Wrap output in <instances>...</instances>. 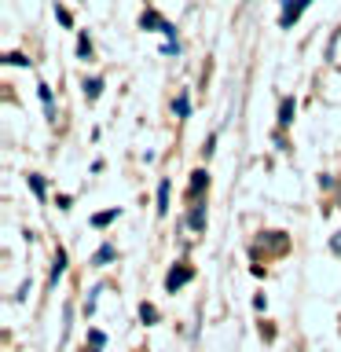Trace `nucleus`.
Returning a JSON list of instances; mask_svg holds the SVG:
<instances>
[{
  "label": "nucleus",
  "instance_id": "obj_1",
  "mask_svg": "<svg viewBox=\"0 0 341 352\" xmlns=\"http://www.w3.org/2000/svg\"><path fill=\"white\" fill-rule=\"evenodd\" d=\"M279 4H283V11H279V26H283V30H290L294 22L305 15V8L312 4V0H279Z\"/></svg>",
  "mask_w": 341,
  "mask_h": 352
},
{
  "label": "nucleus",
  "instance_id": "obj_2",
  "mask_svg": "<svg viewBox=\"0 0 341 352\" xmlns=\"http://www.w3.org/2000/svg\"><path fill=\"white\" fill-rule=\"evenodd\" d=\"M191 279H195V272L187 268V264H173V268H169V275H165V290H169V294H176L180 286H187Z\"/></svg>",
  "mask_w": 341,
  "mask_h": 352
},
{
  "label": "nucleus",
  "instance_id": "obj_3",
  "mask_svg": "<svg viewBox=\"0 0 341 352\" xmlns=\"http://www.w3.org/2000/svg\"><path fill=\"white\" fill-rule=\"evenodd\" d=\"M206 187H209V173H206V169H195V173H191V184H187V198H191V202H198V198L206 195Z\"/></svg>",
  "mask_w": 341,
  "mask_h": 352
},
{
  "label": "nucleus",
  "instance_id": "obj_4",
  "mask_svg": "<svg viewBox=\"0 0 341 352\" xmlns=\"http://www.w3.org/2000/svg\"><path fill=\"white\" fill-rule=\"evenodd\" d=\"M187 228H191V231H206V202H202V198L191 202V209H187Z\"/></svg>",
  "mask_w": 341,
  "mask_h": 352
},
{
  "label": "nucleus",
  "instance_id": "obj_5",
  "mask_svg": "<svg viewBox=\"0 0 341 352\" xmlns=\"http://www.w3.org/2000/svg\"><path fill=\"white\" fill-rule=\"evenodd\" d=\"M66 275V250H55V261H52V275H48V290L59 286V279Z\"/></svg>",
  "mask_w": 341,
  "mask_h": 352
},
{
  "label": "nucleus",
  "instance_id": "obj_6",
  "mask_svg": "<svg viewBox=\"0 0 341 352\" xmlns=\"http://www.w3.org/2000/svg\"><path fill=\"white\" fill-rule=\"evenodd\" d=\"M294 114H297L294 96H283V99H279V129H290V125H294Z\"/></svg>",
  "mask_w": 341,
  "mask_h": 352
},
{
  "label": "nucleus",
  "instance_id": "obj_7",
  "mask_svg": "<svg viewBox=\"0 0 341 352\" xmlns=\"http://www.w3.org/2000/svg\"><path fill=\"white\" fill-rule=\"evenodd\" d=\"M140 26L147 30V33H162V30H165V19H162L158 11H154V8H147V11H143V15H140Z\"/></svg>",
  "mask_w": 341,
  "mask_h": 352
},
{
  "label": "nucleus",
  "instance_id": "obj_8",
  "mask_svg": "<svg viewBox=\"0 0 341 352\" xmlns=\"http://www.w3.org/2000/svg\"><path fill=\"white\" fill-rule=\"evenodd\" d=\"M114 257H118V250L110 246V242H103V246H99V250L92 253V261H88V264H92V268H103V264H110Z\"/></svg>",
  "mask_w": 341,
  "mask_h": 352
},
{
  "label": "nucleus",
  "instance_id": "obj_9",
  "mask_svg": "<svg viewBox=\"0 0 341 352\" xmlns=\"http://www.w3.org/2000/svg\"><path fill=\"white\" fill-rule=\"evenodd\" d=\"M169 191H173L169 176H162V180H158V217L169 213Z\"/></svg>",
  "mask_w": 341,
  "mask_h": 352
},
{
  "label": "nucleus",
  "instance_id": "obj_10",
  "mask_svg": "<svg viewBox=\"0 0 341 352\" xmlns=\"http://www.w3.org/2000/svg\"><path fill=\"white\" fill-rule=\"evenodd\" d=\"M26 184H30V191L37 195V202H44V195H48V184H44V176H41V173H30Z\"/></svg>",
  "mask_w": 341,
  "mask_h": 352
},
{
  "label": "nucleus",
  "instance_id": "obj_11",
  "mask_svg": "<svg viewBox=\"0 0 341 352\" xmlns=\"http://www.w3.org/2000/svg\"><path fill=\"white\" fill-rule=\"evenodd\" d=\"M37 96H41V103H44V118L55 121V103H52V88L48 85H37Z\"/></svg>",
  "mask_w": 341,
  "mask_h": 352
},
{
  "label": "nucleus",
  "instance_id": "obj_12",
  "mask_svg": "<svg viewBox=\"0 0 341 352\" xmlns=\"http://www.w3.org/2000/svg\"><path fill=\"white\" fill-rule=\"evenodd\" d=\"M99 96H103V77H88V81H85V99H88V103H96Z\"/></svg>",
  "mask_w": 341,
  "mask_h": 352
},
{
  "label": "nucleus",
  "instance_id": "obj_13",
  "mask_svg": "<svg viewBox=\"0 0 341 352\" xmlns=\"http://www.w3.org/2000/svg\"><path fill=\"white\" fill-rule=\"evenodd\" d=\"M118 217H121V209H118V206H114V209H107V213H96V217H92V228H110Z\"/></svg>",
  "mask_w": 341,
  "mask_h": 352
},
{
  "label": "nucleus",
  "instance_id": "obj_14",
  "mask_svg": "<svg viewBox=\"0 0 341 352\" xmlns=\"http://www.w3.org/2000/svg\"><path fill=\"white\" fill-rule=\"evenodd\" d=\"M173 114H176V118H187V114H191V96H187V92H180V96L173 99Z\"/></svg>",
  "mask_w": 341,
  "mask_h": 352
},
{
  "label": "nucleus",
  "instance_id": "obj_15",
  "mask_svg": "<svg viewBox=\"0 0 341 352\" xmlns=\"http://www.w3.org/2000/svg\"><path fill=\"white\" fill-rule=\"evenodd\" d=\"M99 294H103V283H96L92 290H88V297H85V316H92V312H96V305H99Z\"/></svg>",
  "mask_w": 341,
  "mask_h": 352
},
{
  "label": "nucleus",
  "instance_id": "obj_16",
  "mask_svg": "<svg viewBox=\"0 0 341 352\" xmlns=\"http://www.w3.org/2000/svg\"><path fill=\"white\" fill-rule=\"evenodd\" d=\"M140 319H143L147 327H151V323H158V308H154L151 301H143V305H140Z\"/></svg>",
  "mask_w": 341,
  "mask_h": 352
},
{
  "label": "nucleus",
  "instance_id": "obj_17",
  "mask_svg": "<svg viewBox=\"0 0 341 352\" xmlns=\"http://www.w3.org/2000/svg\"><path fill=\"white\" fill-rule=\"evenodd\" d=\"M77 55H81V59H92V41H88V33H77Z\"/></svg>",
  "mask_w": 341,
  "mask_h": 352
},
{
  "label": "nucleus",
  "instance_id": "obj_18",
  "mask_svg": "<svg viewBox=\"0 0 341 352\" xmlns=\"http://www.w3.org/2000/svg\"><path fill=\"white\" fill-rule=\"evenodd\" d=\"M55 19H59V22H63V26H66V30H70V26H74V15H70V11H66L63 4H55Z\"/></svg>",
  "mask_w": 341,
  "mask_h": 352
},
{
  "label": "nucleus",
  "instance_id": "obj_19",
  "mask_svg": "<svg viewBox=\"0 0 341 352\" xmlns=\"http://www.w3.org/2000/svg\"><path fill=\"white\" fill-rule=\"evenodd\" d=\"M88 341H92V349H103L107 345V334H103V330H88Z\"/></svg>",
  "mask_w": 341,
  "mask_h": 352
},
{
  "label": "nucleus",
  "instance_id": "obj_20",
  "mask_svg": "<svg viewBox=\"0 0 341 352\" xmlns=\"http://www.w3.org/2000/svg\"><path fill=\"white\" fill-rule=\"evenodd\" d=\"M4 63H11V66H30V59H26V55H22V52H11Z\"/></svg>",
  "mask_w": 341,
  "mask_h": 352
},
{
  "label": "nucleus",
  "instance_id": "obj_21",
  "mask_svg": "<svg viewBox=\"0 0 341 352\" xmlns=\"http://www.w3.org/2000/svg\"><path fill=\"white\" fill-rule=\"evenodd\" d=\"M162 55H180V41H165L162 44Z\"/></svg>",
  "mask_w": 341,
  "mask_h": 352
},
{
  "label": "nucleus",
  "instance_id": "obj_22",
  "mask_svg": "<svg viewBox=\"0 0 341 352\" xmlns=\"http://www.w3.org/2000/svg\"><path fill=\"white\" fill-rule=\"evenodd\" d=\"M162 37H165V41H176V26H173V22H165V30H162Z\"/></svg>",
  "mask_w": 341,
  "mask_h": 352
},
{
  "label": "nucleus",
  "instance_id": "obj_23",
  "mask_svg": "<svg viewBox=\"0 0 341 352\" xmlns=\"http://www.w3.org/2000/svg\"><path fill=\"white\" fill-rule=\"evenodd\" d=\"M330 250H334L338 257H341V231H334V239H330Z\"/></svg>",
  "mask_w": 341,
  "mask_h": 352
},
{
  "label": "nucleus",
  "instance_id": "obj_24",
  "mask_svg": "<svg viewBox=\"0 0 341 352\" xmlns=\"http://www.w3.org/2000/svg\"><path fill=\"white\" fill-rule=\"evenodd\" d=\"M253 308H257V312H264V308H268V301H264V294L253 297Z\"/></svg>",
  "mask_w": 341,
  "mask_h": 352
},
{
  "label": "nucleus",
  "instance_id": "obj_25",
  "mask_svg": "<svg viewBox=\"0 0 341 352\" xmlns=\"http://www.w3.org/2000/svg\"><path fill=\"white\" fill-rule=\"evenodd\" d=\"M242 4H253V0H242Z\"/></svg>",
  "mask_w": 341,
  "mask_h": 352
},
{
  "label": "nucleus",
  "instance_id": "obj_26",
  "mask_svg": "<svg viewBox=\"0 0 341 352\" xmlns=\"http://www.w3.org/2000/svg\"><path fill=\"white\" fill-rule=\"evenodd\" d=\"M92 352H99V349H92Z\"/></svg>",
  "mask_w": 341,
  "mask_h": 352
}]
</instances>
